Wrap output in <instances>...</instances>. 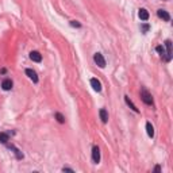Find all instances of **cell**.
Returning <instances> with one entry per match:
<instances>
[{
    "label": "cell",
    "instance_id": "obj_1",
    "mask_svg": "<svg viewBox=\"0 0 173 173\" xmlns=\"http://www.w3.org/2000/svg\"><path fill=\"white\" fill-rule=\"evenodd\" d=\"M141 99H142V102L147 106H153V96H151V93L147 91V89L142 88L141 89Z\"/></svg>",
    "mask_w": 173,
    "mask_h": 173
},
{
    "label": "cell",
    "instance_id": "obj_2",
    "mask_svg": "<svg viewBox=\"0 0 173 173\" xmlns=\"http://www.w3.org/2000/svg\"><path fill=\"white\" fill-rule=\"evenodd\" d=\"M93 61H95V64H96L99 68H102V69L106 66V60H104V57H103L102 53H95V56H93Z\"/></svg>",
    "mask_w": 173,
    "mask_h": 173
},
{
    "label": "cell",
    "instance_id": "obj_3",
    "mask_svg": "<svg viewBox=\"0 0 173 173\" xmlns=\"http://www.w3.org/2000/svg\"><path fill=\"white\" fill-rule=\"evenodd\" d=\"M165 47H166V57H165V60L169 62L172 61V41L170 39L165 41Z\"/></svg>",
    "mask_w": 173,
    "mask_h": 173
},
{
    "label": "cell",
    "instance_id": "obj_4",
    "mask_svg": "<svg viewBox=\"0 0 173 173\" xmlns=\"http://www.w3.org/2000/svg\"><path fill=\"white\" fill-rule=\"evenodd\" d=\"M92 160L95 164H99V162H100V149H99V146L92 147Z\"/></svg>",
    "mask_w": 173,
    "mask_h": 173
},
{
    "label": "cell",
    "instance_id": "obj_5",
    "mask_svg": "<svg viewBox=\"0 0 173 173\" xmlns=\"http://www.w3.org/2000/svg\"><path fill=\"white\" fill-rule=\"evenodd\" d=\"M157 15H158V18L162 19V20H165V22H169L170 20V15H169L168 11H165V9L160 8L158 11H157Z\"/></svg>",
    "mask_w": 173,
    "mask_h": 173
},
{
    "label": "cell",
    "instance_id": "obj_6",
    "mask_svg": "<svg viewBox=\"0 0 173 173\" xmlns=\"http://www.w3.org/2000/svg\"><path fill=\"white\" fill-rule=\"evenodd\" d=\"M26 75L28 76L30 80H33V83H38V75H37L35 71H33V69H26Z\"/></svg>",
    "mask_w": 173,
    "mask_h": 173
},
{
    "label": "cell",
    "instance_id": "obj_7",
    "mask_svg": "<svg viewBox=\"0 0 173 173\" xmlns=\"http://www.w3.org/2000/svg\"><path fill=\"white\" fill-rule=\"evenodd\" d=\"M12 80L11 79H5V80H3V83H1V88L4 89V91H11L12 89Z\"/></svg>",
    "mask_w": 173,
    "mask_h": 173
},
{
    "label": "cell",
    "instance_id": "obj_8",
    "mask_svg": "<svg viewBox=\"0 0 173 173\" xmlns=\"http://www.w3.org/2000/svg\"><path fill=\"white\" fill-rule=\"evenodd\" d=\"M91 85L92 88L96 91V92H100L102 91V83L98 80V79H91Z\"/></svg>",
    "mask_w": 173,
    "mask_h": 173
},
{
    "label": "cell",
    "instance_id": "obj_9",
    "mask_svg": "<svg viewBox=\"0 0 173 173\" xmlns=\"http://www.w3.org/2000/svg\"><path fill=\"white\" fill-rule=\"evenodd\" d=\"M99 115H100V119H102L103 123H107V122H108V112H107L106 108H100Z\"/></svg>",
    "mask_w": 173,
    "mask_h": 173
},
{
    "label": "cell",
    "instance_id": "obj_10",
    "mask_svg": "<svg viewBox=\"0 0 173 173\" xmlns=\"http://www.w3.org/2000/svg\"><path fill=\"white\" fill-rule=\"evenodd\" d=\"M30 58H31V60H33L34 62H41V61H42V56H41L38 52H35V50L30 53Z\"/></svg>",
    "mask_w": 173,
    "mask_h": 173
},
{
    "label": "cell",
    "instance_id": "obj_11",
    "mask_svg": "<svg viewBox=\"0 0 173 173\" xmlns=\"http://www.w3.org/2000/svg\"><path fill=\"white\" fill-rule=\"evenodd\" d=\"M124 102L127 103V106L130 107V108H131V110H133L134 112H139V110H138L137 108V106H135V104H134L133 102H131V100H130V98L129 96H124Z\"/></svg>",
    "mask_w": 173,
    "mask_h": 173
},
{
    "label": "cell",
    "instance_id": "obj_12",
    "mask_svg": "<svg viewBox=\"0 0 173 173\" xmlns=\"http://www.w3.org/2000/svg\"><path fill=\"white\" fill-rule=\"evenodd\" d=\"M8 147L11 149V150H14V153H15V155H16V158H18V160H22V158H23V153H20V150H19L18 147H15L14 145H9Z\"/></svg>",
    "mask_w": 173,
    "mask_h": 173
},
{
    "label": "cell",
    "instance_id": "obj_13",
    "mask_svg": "<svg viewBox=\"0 0 173 173\" xmlns=\"http://www.w3.org/2000/svg\"><path fill=\"white\" fill-rule=\"evenodd\" d=\"M146 131H147V135L150 138L154 137V127H153V124L150 123V122H147L146 123Z\"/></svg>",
    "mask_w": 173,
    "mask_h": 173
},
{
    "label": "cell",
    "instance_id": "obj_14",
    "mask_svg": "<svg viewBox=\"0 0 173 173\" xmlns=\"http://www.w3.org/2000/svg\"><path fill=\"white\" fill-rule=\"evenodd\" d=\"M138 15H139V18L142 19V20H147V19H149V12H147V9H145V8L139 9Z\"/></svg>",
    "mask_w": 173,
    "mask_h": 173
},
{
    "label": "cell",
    "instance_id": "obj_15",
    "mask_svg": "<svg viewBox=\"0 0 173 173\" xmlns=\"http://www.w3.org/2000/svg\"><path fill=\"white\" fill-rule=\"evenodd\" d=\"M9 141V137H8V134L7 133H0V142L1 143H7Z\"/></svg>",
    "mask_w": 173,
    "mask_h": 173
},
{
    "label": "cell",
    "instance_id": "obj_16",
    "mask_svg": "<svg viewBox=\"0 0 173 173\" xmlns=\"http://www.w3.org/2000/svg\"><path fill=\"white\" fill-rule=\"evenodd\" d=\"M56 119L58 120V123H65V116L62 115V114H60V112L56 114Z\"/></svg>",
    "mask_w": 173,
    "mask_h": 173
},
{
    "label": "cell",
    "instance_id": "obj_17",
    "mask_svg": "<svg viewBox=\"0 0 173 173\" xmlns=\"http://www.w3.org/2000/svg\"><path fill=\"white\" fill-rule=\"evenodd\" d=\"M71 26H72V27H77V28H80V27H81V23L76 22V20H72V22H71Z\"/></svg>",
    "mask_w": 173,
    "mask_h": 173
},
{
    "label": "cell",
    "instance_id": "obj_18",
    "mask_svg": "<svg viewBox=\"0 0 173 173\" xmlns=\"http://www.w3.org/2000/svg\"><path fill=\"white\" fill-rule=\"evenodd\" d=\"M155 50H157V52H158L161 56H164V54H165V50H164V47H162V46H157V47H155Z\"/></svg>",
    "mask_w": 173,
    "mask_h": 173
},
{
    "label": "cell",
    "instance_id": "obj_19",
    "mask_svg": "<svg viewBox=\"0 0 173 173\" xmlns=\"http://www.w3.org/2000/svg\"><path fill=\"white\" fill-rule=\"evenodd\" d=\"M149 28H150V26L149 24H142V30L146 33V31H149Z\"/></svg>",
    "mask_w": 173,
    "mask_h": 173
},
{
    "label": "cell",
    "instance_id": "obj_20",
    "mask_svg": "<svg viewBox=\"0 0 173 173\" xmlns=\"http://www.w3.org/2000/svg\"><path fill=\"white\" fill-rule=\"evenodd\" d=\"M62 172H71V173H73L75 170H73V169H71V168H65V166H64V168H62Z\"/></svg>",
    "mask_w": 173,
    "mask_h": 173
},
{
    "label": "cell",
    "instance_id": "obj_21",
    "mask_svg": "<svg viewBox=\"0 0 173 173\" xmlns=\"http://www.w3.org/2000/svg\"><path fill=\"white\" fill-rule=\"evenodd\" d=\"M154 172H161V166H160V165H155Z\"/></svg>",
    "mask_w": 173,
    "mask_h": 173
}]
</instances>
